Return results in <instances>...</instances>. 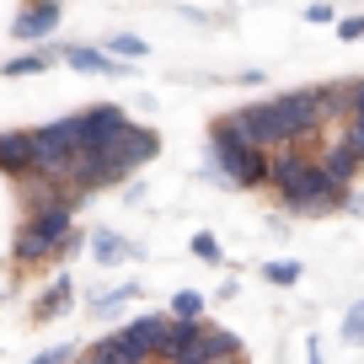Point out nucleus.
Returning a JSON list of instances; mask_svg holds the SVG:
<instances>
[{
  "label": "nucleus",
  "instance_id": "nucleus-1",
  "mask_svg": "<svg viewBox=\"0 0 364 364\" xmlns=\"http://www.w3.org/2000/svg\"><path fill=\"white\" fill-rule=\"evenodd\" d=\"M156 156H161V134L129 118V124L118 129L107 145H86L75 161H70L65 188H75V193L91 198V193H102V188H118V182H129L139 166H150Z\"/></svg>",
  "mask_w": 364,
  "mask_h": 364
},
{
  "label": "nucleus",
  "instance_id": "nucleus-2",
  "mask_svg": "<svg viewBox=\"0 0 364 364\" xmlns=\"http://www.w3.org/2000/svg\"><path fill=\"white\" fill-rule=\"evenodd\" d=\"M268 188L289 215H332V209H348L353 193V188H338L311 156H300V145L268 150Z\"/></svg>",
  "mask_w": 364,
  "mask_h": 364
},
{
  "label": "nucleus",
  "instance_id": "nucleus-3",
  "mask_svg": "<svg viewBox=\"0 0 364 364\" xmlns=\"http://www.w3.org/2000/svg\"><path fill=\"white\" fill-rule=\"evenodd\" d=\"M80 204H86V193H75V188H59L48 204H33V209H27L22 230H16V241H11L16 273L38 268V262H54V252H59V241L70 236V225H75Z\"/></svg>",
  "mask_w": 364,
  "mask_h": 364
},
{
  "label": "nucleus",
  "instance_id": "nucleus-4",
  "mask_svg": "<svg viewBox=\"0 0 364 364\" xmlns=\"http://www.w3.org/2000/svg\"><path fill=\"white\" fill-rule=\"evenodd\" d=\"M204 177L220 182V188H241V193L268 188V150L247 145L225 118H215V124H209V166H204Z\"/></svg>",
  "mask_w": 364,
  "mask_h": 364
},
{
  "label": "nucleus",
  "instance_id": "nucleus-5",
  "mask_svg": "<svg viewBox=\"0 0 364 364\" xmlns=\"http://www.w3.org/2000/svg\"><path fill=\"white\" fill-rule=\"evenodd\" d=\"M80 150H86V139H80V118L75 113L54 118V124H43V129H33V177L65 182L70 161H75Z\"/></svg>",
  "mask_w": 364,
  "mask_h": 364
},
{
  "label": "nucleus",
  "instance_id": "nucleus-6",
  "mask_svg": "<svg viewBox=\"0 0 364 364\" xmlns=\"http://www.w3.org/2000/svg\"><path fill=\"white\" fill-rule=\"evenodd\" d=\"M273 113H279V129H284V145H306L321 124H327V107H321V86H306V91H279L268 97Z\"/></svg>",
  "mask_w": 364,
  "mask_h": 364
},
{
  "label": "nucleus",
  "instance_id": "nucleus-7",
  "mask_svg": "<svg viewBox=\"0 0 364 364\" xmlns=\"http://www.w3.org/2000/svg\"><path fill=\"white\" fill-rule=\"evenodd\" d=\"M230 129H236L247 145H257V150H284V129H279V113H273V102L262 97V102H247V107H236V113H220Z\"/></svg>",
  "mask_w": 364,
  "mask_h": 364
},
{
  "label": "nucleus",
  "instance_id": "nucleus-8",
  "mask_svg": "<svg viewBox=\"0 0 364 364\" xmlns=\"http://www.w3.org/2000/svg\"><path fill=\"white\" fill-rule=\"evenodd\" d=\"M161 338H166V316H134V321H124V327L113 332V343L139 364H156Z\"/></svg>",
  "mask_w": 364,
  "mask_h": 364
},
{
  "label": "nucleus",
  "instance_id": "nucleus-9",
  "mask_svg": "<svg viewBox=\"0 0 364 364\" xmlns=\"http://www.w3.org/2000/svg\"><path fill=\"white\" fill-rule=\"evenodd\" d=\"M59 59H65L70 70H80V75H107V80L134 75L129 59H113L107 48H97V43H65V48H59Z\"/></svg>",
  "mask_w": 364,
  "mask_h": 364
},
{
  "label": "nucleus",
  "instance_id": "nucleus-10",
  "mask_svg": "<svg viewBox=\"0 0 364 364\" xmlns=\"http://www.w3.org/2000/svg\"><path fill=\"white\" fill-rule=\"evenodd\" d=\"M59 16H65V0H27L11 22V38L16 43H38V38H48L59 27Z\"/></svg>",
  "mask_w": 364,
  "mask_h": 364
},
{
  "label": "nucleus",
  "instance_id": "nucleus-11",
  "mask_svg": "<svg viewBox=\"0 0 364 364\" xmlns=\"http://www.w3.org/2000/svg\"><path fill=\"white\" fill-rule=\"evenodd\" d=\"M75 118H80V139H86V145H107V139L129 124V113L118 102H91V107H80Z\"/></svg>",
  "mask_w": 364,
  "mask_h": 364
},
{
  "label": "nucleus",
  "instance_id": "nucleus-12",
  "mask_svg": "<svg viewBox=\"0 0 364 364\" xmlns=\"http://www.w3.org/2000/svg\"><path fill=\"white\" fill-rule=\"evenodd\" d=\"M0 177L11 182L33 177V129H6L0 134Z\"/></svg>",
  "mask_w": 364,
  "mask_h": 364
},
{
  "label": "nucleus",
  "instance_id": "nucleus-13",
  "mask_svg": "<svg viewBox=\"0 0 364 364\" xmlns=\"http://www.w3.org/2000/svg\"><path fill=\"white\" fill-rule=\"evenodd\" d=\"M86 247H91V262L97 268H118V262H134L139 257V241H129L124 230H91L86 236Z\"/></svg>",
  "mask_w": 364,
  "mask_h": 364
},
{
  "label": "nucleus",
  "instance_id": "nucleus-14",
  "mask_svg": "<svg viewBox=\"0 0 364 364\" xmlns=\"http://www.w3.org/2000/svg\"><path fill=\"white\" fill-rule=\"evenodd\" d=\"M70 300H75V279H70V273H59L54 284L38 295V306H33V316H27V321H33V327H43V321H59V316L70 311Z\"/></svg>",
  "mask_w": 364,
  "mask_h": 364
},
{
  "label": "nucleus",
  "instance_id": "nucleus-15",
  "mask_svg": "<svg viewBox=\"0 0 364 364\" xmlns=\"http://www.w3.org/2000/svg\"><path fill=\"white\" fill-rule=\"evenodd\" d=\"M134 300H139V284H134V279H129V284H113V289H97V295H91V316H97V321H118V316H124V311L129 306H134Z\"/></svg>",
  "mask_w": 364,
  "mask_h": 364
},
{
  "label": "nucleus",
  "instance_id": "nucleus-16",
  "mask_svg": "<svg viewBox=\"0 0 364 364\" xmlns=\"http://www.w3.org/2000/svg\"><path fill=\"white\" fill-rule=\"evenodd\" d=\"M316 166L327 171V177L338 182V188H353V177H359V171H364V161H359V156H353V150H348V145H343V139H338V145H332L327 156L316 161Z\"/></svg>",
  "mask_w": 364,
  "mask_h": 364
},
{
  "label": "nucleus",
  "instance_id": "nucleus-17",
  "mask_svg": "<svg viewBox=\"0 0 364 364\" xmlns=\"http://www.w3.org/2000/svg\"><path fill=\"white\" fill-rule=\"evenodd\" d=\"M59 59V48H33V54H11L6 65H0V75L6 80H22V75H43L48 65Z\"/></svg>",
  "mask_w": 364,
  "mask_h": 364
},
{
  "label": "nucleus",
  "instance_id": "nucleus-18",
  "mask_svg": "<svg viewBox=\"0 0 364 364\" xmlns=\"http://www.w3.org/2000/svg\"><path fill=\"white\" fill-rule=\"evenodd\" d=\"M75 364H139V359H129L113 338H97V343H86V348L75 353Z\"/></svg>",
  "mask_w": 364,
  "mask_h": 364
},
{
  "label": "nucleus",
  "instance_id": "nucleus-19",
  "mask_svg": "<svg viewBox=\"0 0 364 364\" xmlns=\"http://www.w3.org/2000/svg\"><path fill=\"white\" fill-rule=\"evenodd\" d=\"M204 306H209V295H198V289H177L166 316L171 321H204Z\"/></svg>",
  "mask_w": 364,
  "mask_h": 364
},
{
  "label": "nucleus",
  "instance_id": "nucleus-20",
  "mask_svg": "<svg viewBox=\"0 0 364 364\" xmlns=\"http://www.w3.org/2000/svg\"><path fill=\"white\" fill-rule=\"evenodd\" d=\"M102 48H107L113 59H129V65H139V59L150 54V43H145V38H134V33H113Z\"/></svg>",
  "mask_w": 364,
  "mask_h": 364
},
{
  "label": "nucleus",
  "instance_id": "nucleus-21",
  "mask_svg": "<svg viewBox=\"0 0 364 364\" xmlns=\"http://www.w3.org/2000/svg\"><path fill=\"white\" fill-rule=\"evenodd\" d=\"M343 343H348V348H364V295L343 311Z\"/></svg>",
  "mask_w": 364,
  "mask_h": 364
},
{
  "label": "nucleus",
  "instance_id": "nucleus-22",
  "mask_svg": "<svg viewBox=\"0 0 364 364\" xmlns=\"http://www.w3.org/2000/svg\"><path fill=\"white\" fill-rule=\"evenodd\" d=\"M262 279L273 289H289V284H300V262H262Z\"/></svg>",
  "mask_w": 364,
  "mask_h": 364
},
{
  "label": "nucleus",
  "instance_id": "nucleus-23",
  "mask_svg": "<svg viewBox=\"0 0 364 364\" xmlns=\"http://www.w3.org/2000/svg\"><path fill=\"white\" fill-rule=\"evenodd\" d=\"M193 257H198V262H215V268L225 262V252H220V236H215V230H198V236H193Z\"/></svg>",
  "mask_w": 364,
  "mask_h": 364
},
{
  "label": "nucleus",
  "instance_id": "nucleus-24",
  "mask_svg": "<svg viewBox=\"0 0 364 364\" xmlns=\"http://www.w3.org/2000/svg\"><path fill=\"white\" fill-rule=\"evenodd\" d=\"M343 145L364 161V113H348V118H343Z\"/></svg>",
  "mask_w": 364,
  "mask_h": 364
},
{
  "label": "nucleus",
  "instance_id": "nucleus-25",
  "mask_svg": "<svg viewBox=\"0 0 364 364\" xmlns=\"http://www.w3.org/2000/svg\"><path fill=\"white\" fill-rule=\"evenodd\" d=\"M86 236L91 230H80V225H70V236L59 241V252H54V262H70V257H80V247H86Z\"/></svg>",
  "mask_w": 364,
  "mask_h": 364
},
{
  "label": "nucleus",
  "instance_id": "nucleus-26",
  "mask_svg": "<svg viewBox=\"0 0 364 364\" xmlns=\"http://www.w3.org/2000/svg\"><path fill=\"white\" fill-rule=\"evenodd\" d=\"M338 38H343V43H364V11H359V16H343V22H338Z\"/></svg>",
  "mask_w": 364,
  "mask_h": 364
},
{
  "label": "nucleus",
  "instance_id": "nucleus-27",
  "mask_svg": "<svg viewBox=\"0 0 364 364\" xmlns=\"http://www.w3.org/2000/svg\"><path fill=\"white\" fill-rule=\"evenodd\" d=\"M70 359H75V348H70V343H59V348H43V353H33L27 364H70Z\"/></svg>",
  "mask_w": 364,
  "mask_h": 364
},
{
  "label": "nucleus",
  "instance_id": "nucleus-28",
  "mask_svg": "<svg viewBox=\"0 0 364 364\" xmlns=\"http://www.w3.org/2000/svg\"><path fill=\"white\" fill-rule=\"evenodd\" d=\"M306 22L327 27V22H332V6H327V0H311V6H306Z\"/></svg>",
  "mask_w": 364,
  "mask_h": 364
},
{
  "label": "nucleus",
  "instance_id": "nucleus-29",
  "mask_svg": "<svg viewBox=\"0 0 364 364\" xmlns=\"http://www.w3.org/2000/svg\"><path fill=\"white\" fill-rule=\"evenodd\" d=\"M348 113H364V75L348 80Z\"/></svg>",
  "mask_w": 364,
  "mask_h": 364
},
{
  "label": "nucleus",
  "instance_id": "nucleus-30",
  "mask_svg": "<svg viewBox=\"0 0 364 364\" xmlns=\"http://www.w3.org/2000/svg\"><path fill=\"white\" fill-rule=\"evenodd\" d=\"M348 209H353V215H364V193H348Z\"/></svg>",
  "mask_w": 364,
  "mask_h": 364
},
{
  "label": "nucleus",
  "instance_id": "nucleus-31",
  "mask_svg": "<svg viewBox=\"0 0 364 364\" xmlns=\"http://www.w3.org/2000/svg\"><path fill=\"white\" fill-rule=\"evenodd\" d=\"M0 300H6V295H0Z\"/></svg>",
  "mask_w": 364,
  "mask_h": 364
}]
</instances>
